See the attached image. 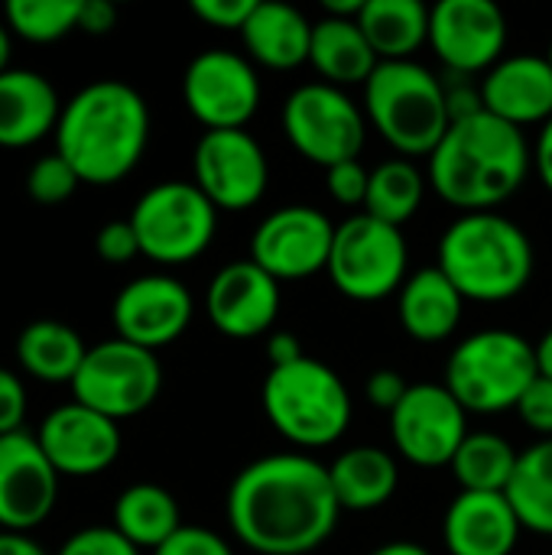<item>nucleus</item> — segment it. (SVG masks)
I'll return each mask as SVG.
<instances>
[{
  "instance_id": "1",
  "label": "nucleus",
  "mask_w": 552,
  "mask_h": 555,
  "mask_svg": "<svg viewBox=\"0 0 552 555\" xmlns=\"http://www.w3.org/2000/svg\"><path fill=\"white\" fill-rule=\"evenodd\" d=\"M228 527L257 555H309L338 527L342 507L329 465L306 452H277L244 465L228 488Z\"/></svg>"
},
{
  "instance_id": "2",
  "label": "nucleus",
  "mask_w": 552,
  "mask_h": 555,
  "mask_svg": "<svg viewBox=\"0 0 552 555\" xmlns=\"http://www.w3.org/2000/svg\"><path fill=\"white\" fill-rule=\"evenodd\" d=\"M534 146L524 130L488 111L452 120L439 146L426 156L429 189L462 215L495 211L530 176Z\"/></svg>"
},
{
  "instance_id": "3",
  "label": "nucleus",
  "mask_w": 552,
  "mask_h": 555,
  "mask_svg": "<svg viewBox=\"0 0 552 555\" xmlns=\"http://www.w3.org/2000/svg\"><path fill=\"white\" fill-rule=\"evenodd\" d=\"M150 143V107L124 81L104 78L85 85L55 127V153L81 182L114 185L137 169Z\"/></svg>"
},
{
  "instance_id": "4",
  "label": "nucleus",
  "mask_w": 552,
  "mask_h": 555,
  "mask_svg": "<svg viewBox=\"0 0 552 555\" xmlns=\"http://www.w3.org/2000/svg\"><path fill=\"white\" fill-rule=\"evenodd\" d=\"M439 270L465 296V302L517 299L537 270L530 234L498 211L459 215L439 237Z\"/></svg>"
},
{
  "instance_id": "5",
  "label": "nucleus",
  "mask_w": 552,
  "mask_h": 555,
  "mask_svg": "<svg viewBox=\"0 0 552 555\" xmlns=\"http://www.w3.org/2000/svg\"><path fill=\"white\" fill-rule=\"evenodd\" d=\"M364 114L403 159L429 156L452 124L446 81L416 59L374 68L364 85Z\"/></svg>"
},
{
  "instance_id": "6",
  "label": "nucleus",
  "mask_w": 552,
  "mask_h": 555,
  "mask_svg": "<svg viewBox=\"0 0 552 555\" xmlns=\"http://www.w3.org/2000/svg\"><path fill=\"white\" fill-rule=\"evenodd\" d=\"M270 426L296 449H329L351 426V393L345 380L316 358L270 367L260 387Z\"/></svg>"
},
{
  "instance_id": "7",
  "label": "nucleus",
  "mask_w": 552,
  "mask_h": 555,
  "mask_svg": "<svg viewBox=\"0 0 552 555\" xmlns=\"http://www.w3.org/2000/svg\"><path fill=\"white\" fill-rule=\"evenodd\" d=\"M537 377V348L524 335L485 328L452 348L442 384L468 413H504L517 410Z\"/></svg>"
},
{
  "instance_id": "8",
  "label": "nucleus",
  "mask_w": 552,
  "mask_h": 555,
  "mask_svg": "<svg viewBox=\"0 0 552 555\" xmlns=\"http://www.w3.org/2000/svg\"><path fill=\"white\" fill-rule=\"evenodd\" d=\"M140 254L163 267H182L198 260L218 231V208L205 198L195 182H159L146 189L130 218Z\"/></svg>"
},
{
  "instance_id": "9",
  "label": "nucleus",
  "mask_w": 552,
  "mask_h": 555,
  "mask_svg": "<svg viewBox=\"0 0 552 555\" xmlns=\"http://www.w3.org/2000/svg\"><path fill=\"white\" fill-rule=\"evenodd\" d=\"M407 263L410 247L403 231L361 211L335 224L325 273L345 299L381 302L403 289Z\"/></svg>"
},
{
  "instance_id": "10",
  "label": "nucleus",
  "mask_w": 552,
  "mask_h": 555,
  "mask_svg": "<svg viewBox=\"0 0 552 555\" xmlns=\"http://www.w3.org/2000/svg\"><path fill=\"white\" fill-rule=\"evenodd\" d=\"M280 120L293 150L322 169L358 159L368 137V114L345 94V88L325 81H309L290 91Z\"/></svg>"
},
{
  "instance_id": "11",
  "label": "nucleus",
  "mask_w": 552,
  "mask_h": 555,
  "mask_svg": "<svg viewBox=\"0 0 552 555\" xmlns=\"http://www.w3.org/2000/svg\"><path fill=\"white\" fill-rule=\"evenodd\" d=\"M72 390L78 403L120 423L153 406L163 390V367L153 351L111 338L88 348Z\"/></svg>"
},
{
  "instance_id": "12",
  "label": "nucleus",
  "mask_w": 552,
  "mask_h": 555,
  "mask_svg": "<svg viewBox=\"0 0 552 555\" xmlns=\"http://www.w3.org/2000/svg\"><path fill=\"white\" fill-rule=\"evenodd\" d=\"M182 101L205 130H244L260 107V78L247 55L198 52L182 75Z\"/></svg>"
},
{
  "instance_id": "13",
  "label": "nucleus",
  "mask_w": 552,
  "mask_h": 555,
  "mask_svg": "<svg viewBox=\"0 0 552 555\" xmlns=\"http://www.w3.org/2000/svg\"><path fill=\"white\" fill-rule=\"evenodd\" d=\"M468 433V410L446 384H410L407 397L390 413L394 449L416 468L452 465Z\"/></svg>"
},
{
  "instance_id": "14",
  "label": "nucleus",
  "mask_w": 552,
  "mask_h": 555,
  "mask_svg": "<svg viewBox=\"0 0 552 555\" xmlns=\"http://www.w3.org/2000/svg\"><path fill=\"white\" fill-rule=\"evenodd\" d=\"M192 172L218 211H247L270 185L267 153L247 130H205L192 153Z\"/></svg>"
},
{
  "instance_id": "15",
  "label": "nucleus",
  "mask_w": 552,
  "mask_h": 555,
  "mask_svg": "<svg viewBox=\"0 0 552 555\" xmlns=\"http://www.w3.org/2000/svg\"><path fill=\"white\" fill-rule=\"evenodd\" d=\"M429 46L449 75H488L508 46V16L491 0H439L429 7Z\"/></svg>"
},
{
  "instance_id": "16",
  "label": "nucleus",
  "mask_w": 552,
  "mask_h": 555,
  "mask_svg": "<svg viewBox=\"0 0 552 555\" xmlns=\"http://www.w3.org/2000/svg\"><path fill=\"white\" fill-rule=\"evenodd\" d=\"M335 224L312 205H283L270 211L251 234V260L277 283L325 273Z\"/></svg>"
},
{
  "instance_id": "17",
  "label": "nucleus",
  "mask_w": 552,
  "mask_h": 555,
  "mask_svg": "<svg viewBox=\"0 0 552 555\" xmlns=\"http://www.w3.org/2000/svg\"><path fill=\"white\" fill-rule=\"evenodd\" d=\"M192 315H195L192 293L176 276L166 273H146L130 280L114 299L117 338L146 348L153 354L172 345L176 338H182V332L192 325Z\"/></svg>"
},
{
  "instance_id": "18",
  "label": "nucleus",
  "mask_w": 552,
  "mask_h": 555,
  "mask_svg": "<svg viewBox=\"0 0 552 555\" xmlns=\"http://www.w3.org/2000/svg\"><path fill=\"white\" fill-rule=\"evenodd\" d=\"M59 494V472L29 433L0 436V530L29 533L39 527Z\"/></svg>"
},
{
  "instance_id": "19",
  "label": "nucleus",
  "mask_w": 552,
  "mask_h": 555,
  "mask_svg": "<svg viewBox=\"0 0 552 555\" xmlns=\"http://www.w3.org/2000/svg\"><path fill=\"white\" fill-rule=\"evenodd\" d=\"M39 446L59 478H91L107 472L120 455V429L114 420L72 400L55 406L39 429Z\"/></svg>"
},
{
  "instance_id": "20",
  "label": "nucleus",
  "mask_w": 552,
  "mask_h": 555,
  "mask_svg": "<svg viewBox=\"0 0 552 555\" xmlns=\"http://www.w3.org/2000/svg\"><path fill=\"white\" fill-rule=\"evenodd\" d=\"M280 283L251 257L221 267L205 293V312L211 325L238 341L267 335L280 315Z\"/></svg>"
},
{
  "instance_id": "21",
  "label": "nucleus",
  "mask_w": 552,
  "mask_h": 555,
  "mask_svg": "<svg viewBox=\"0 0 552 555\" xmlns=\"http://www.w3.org/2000/svg\"><path fill=\"white\" fill-rule=\"evenodd\" d=\"M478 88L482 107L517 130L534 124L543 127L552 117V65L547 55H504L488 75H482Z\"/></svg>"
},
{
  "instance_id": "22",
  "label": "nucleus",
  "mask_w": 552,
  "mask_h": 555,
  "mask_svg": "<svg viewBox=\"0 0 552 555\" xmlns=\"http://www.w3.org/2000/svg\"><path fill=\"white\" fill-rule=\"evenodd\" d=\"M524 527L508 494L462 491L446 507L442 540L449 555H511Z\"/></svg>"
},
{
  "instance_id": "23",
  "label": "nucleus",
  "mask_w": 552,
  "mask_h": 555,
  "mask_svg": "<svg viewBox=\"0 0 552 555\" xmlns=\"http://www.w3.org/2000/svg\"><path fill=\"white\" fill-rule=\"evenodd\" d=\"M62 104L52 81L29 68L0 72V146L39 143L59 127Z\"/></svg>"
},
{
  "instance_id": "24",
  "label": "nucleus",
  "mask_w": 552,
  "mask_h": 555,
  "mask_svg": "<svg viewBox=\"0 0 552 555\" xmlns=\"http://www.w3.org/2000/svg\"><path fill=\"white\" fill-rule=\"evenodd\" d=\"M465 312V296L439 267H426L407 276L397 293V315L403 332L420 345H442L455 335Z\"/></svg>"
},
{
  "instance_id": "25",
  "label": "nucleus",
  "mask_w": 552,
  "mask_h": 555,
  "mask_svg": "<svg viewBox=\"0 0 552 555\" xmlns=\"http://www.w3.org/2000/svg\"><path fill=\"white\" fill-rule=\"evenodd\" d=\"M244 49L251 62L273 68V72H290L309 62L312 49V23L306 20L303 10L277 0H264L254 7L251 20L241 29Z\"/></svg>"
},
{
  "instance_id": "26",
  "label": "nucleus",
  "mask_w": 552,
  "mask_h": 555,
  "mask_svg": "<svg viewBox=\"0 0 552 555\" xmlns=\"http://www.w3.org/2000/svg\"><path fill=\"white\" fill-rule=\"evenodd\" d=\"M309 65L322 75L325 85L348 88V85H368L381 59L371 49L368 36L361 33L358 20L322 16L312 23Z\"/></svg>"
},
{
  "instance_id": "27",
  "label": "nucleus",
  "mask_w": 552,
  "mask_h": 555,
  "mask_svg": "<svg viewBox=\"0 0 552 555\" xmlns=\"http://www.w3.org/2000/svg\"><path fill=\"white\" fill-rule=\"evenodd\" d=\"M329 481L342 511H377L400 488V465L387 449L355 446L329 465Z\"/></svg>"
},
{
  "instance_id": "28",
  "label": "nucleus",
  "mask_w": 552,
  "mask_h": 555,
  "mask_svg": "<svg viewBox=\"0 0 552 555\" xmlns=\"http://www.w3.org/2000/svg\"><path fill=\"white\" fill-rule=\"evenodd\" d=\"M358 26L381 62H410L429 42V7L420 0H368Z\"/></svg>"
},
{
  "instance_id": "29",
  "label": "nucleus",
  "mask_w": 552,
  "mask_h": 555,
  "mask_svg": "<svg viewBox=\"0 0 552 555\" xmlns=\"http://www.w3.org/2000/svg\"><path fill=\"white\" fill-rule=\"evenodd\" d=\"M114 530L137 550H159L182 530L176 498L159 485H130L114 504Z\"/></svg>"
},
{
  "instance_id": "30",
  "label": "nucleus",
  "mask_w": 552,
  "mask_h": 555,
  "mask_svg": "<svg viewBox=\"0 0 552 555\" xmlns=\"http://www.w3.org/2000/svg\"><path fill=\"white\" fill-rule=\"evenodd\" d=\"M88 348L81 335L62 322H33L16 338V361L26 374L46 380V384H72Z\"/></svg>"
},
{
  "instance_id": "31",
  "label": "nucleus",
  "mask_w": 552,
  "mask_h": 555,
  "mask_svg": "<svg viewBox=\"0 0 552 555\" xmlns=\"http://www.w3.org/2000/svg\"><path fill=\"white\" fill-rule=\"evenodd\" d=\"M521 452L498 433L475 429L465 436L452 459V475L462 485V491H478V494H508L511 478L517 472Z\"/></svg>"
},
{
  "instance_id": "32",
  "label": "nucleus",
  "mask_w": 552,
  "mask_h": 555,
  "mask_svg": "<svg viewBox=\"0 0 552 555\" xmlns=\"http://www.w3.org/2000/svg\"><path fill=\"white\" fill-rule=\"evenodd\" d=\"M426 172L403 156H394L381 166L371 169V185H368V202H364V215L387 221L394 228L407 224L426 195Z\"/></svg>"
},
{
  "instance_id": "33",
  "label": "nucleus",
  "mask_w": 552,
  "mask_h": 555,
  "mask_svg": "<svg viewBox=\"0 0 552 555\" xmlns=\"http://www.w3.org/2000/svg\"><path fill=\"white\" fill-rule=\"evenodd\" d=\"M508 501L524 530L552 537V439H540L521 452Z\"/></svg>"
},
{
  "instance_id": "34",
  "label": "nucleus",
  "mask_w": 552,
  "mask_h": 555,
  "mask_svg": "<svg viewBox=\"0 0 552 555\" xmlns=\"http://www.w3.org/2000/svg\"><path fill=\"white\" fill-rule=\"evenodd\" d=\"M81 0H10L3 7L7 29L29 42H55L78 29Z\"/></svg>"
},
{
  "instance_id": "35",
  "label": "nucleus",
  "mask_w": 552,
  "mask_h": 555,
  "mask_svg": "<svg viewBox=\"0 0 552 555\" xmlns=\"http://www.w3.org/2000/svg\"><path fill=\"white\" fill-rule=\"evenodd\" d=\"M78 182H81L78 172L59 153L36 159L33 169H29V176H26L29 198L39 202V205H59V202L72 198L75 189H78Z\"/></svg>"
},
{
  "instance_id": "36",
  "label": "nucleus",
  "mask_w": 552,
  "mask_h": 555,
  "mask_svg": "<svg viewBox=\"0 0 552 555\" xmlns=\"http://www.w3.org/2000/svg\"><path fill=\"white\" fill-rule=\"evenodd\" d=\"M368 185H371V172L361 166V159H348L338 163L332 169H325V189L332 195V202L345 205V208H358L368 202Z\"/></svg>"
},
{
  "instance_id": "37",
  "label": "nucleus",
  "mask_w": 552,
  "mask_h": 555,
  "mask_svg": "<svg viewBox=\"0 0 552 555\" xmlns=\"http://www.w3.org/2000/svg\"><path fill=\"white\" fill-rule=\"evenodd\" d=\"M55 555H140L114 527H88L62 543Z\"/></svg>"
},
{
  "instance_id": "38",
  "label": "nucleus",
  "mask_w": 552,
  "mask_h": 555,
  "mask_svg": "<svg viewBox=\"0 0 552 555\" xmlns=\"http://www.w3.org/2000/svg\"><path fill=\"white\" fill-rule=\"evenodd\" d=\"M94 250L104 263H130L140 254V241L130 221H107L98 237H94Z\"/></svg>"
},
{
  "instance_id": "39",
  "label": "nucleus",
  "mask_w": 552,
  "mask_h": 555,
  "mask_svg": "<svg viewBox=\"0 0 552 555\" xmlns=\"http://www.w3.org/2000/svg\"><path fill=\"white\" fill-rule=\"evenodd\" d=\"M517 416L524 420L527 429H534L537 436L552 439V380L550 377H537L530 384V390L524 393V400L517 403Z\"/></svg>"
},
{
  "instance_id": "40",
  "label": "nucleus",
  "mask_w": 552,
  "mask_h": 555,
  "mask_svg": "<svg viewBox=\"0 0 552 555\" xmlns=\"http://www.w3.org/2000/svg\"><path fill=\"white\" fill-rule=\"evenodd\" d=\"M153 555H234V550L228 546V540H221L205 527H182Z\"/></svg>"
},
{
  "instance_id": "41",
  "label": "nucleus",
  "mask_w": 552,
  "mask_h": 555,
  "mask_svg": "<svg viewBox=\"0 0 552 555\" xmlns=\"http://www.w3.org/2000/svg\"><path fill=\"white\" fill-rule=\"evenodd\" d=\"M257 0H192V13L218 29H244Z\"/></svg>"
},
{
  "instance_id": "42",
  "label": "nucleus",
  "mask_w": 552,
  "mask_h": 555,
  "mask_svg": "<svg viewBox=\"0 0 552 555\" xmlns=\"http://www.w3.org/2000/svg\"><path fill=\"white\" fill-rule=\"evenodd\" d=\"M23 416H26V390L13 371L0 367V436L20 433Z\"/></svg>"
},
{
  "instance_id": "43",
  "label": "nucleus",
  "mask_w": 552,
  "mask_h": 555,
  "mask_svg": "<svg viewBox=\"0 0 552 555\" xmlns=\"http://www.w3.org/2000/svg\"><path fill=\"white\" fill-rule=\"evenodd\" d=\"M407 390H410V384L403 380V374H397V371H390V367L374 371V374L368 377V384H364L368 400H371L377 410H384V413H394V410L400 406V400L407 397Z\"/></svg>"
},
{
  "instance_id": "44",
  "label": "nucleus",
  "mask_w": 552,
  "mask_h": 555,
  "mask_svg": "<svg viewBox=\"0 0 552 555\" xmlns=\"http://www.w3.org/2000/svg\"><path fill=\"white\" fill-rule=\"evenodd\" d=\"M117 26V7L111 0H81L78 29L88 36H104Z\"/></svg>"
},
{
  "instance_id": "45",
  "label": "nucleus",
  "mask_w": 552,
  "mask_h": 555,
  "mask_svg": "<svg viewBox=\"0 0 552 555\" xmlns=\"http://www.w3.org/2000/svg\"><path fill=\"white\" fill-rule=\"evenodd\" d=\"M534 172L540 176L543 189L552 195V117L537 130V140H534Z\"/></svg>"
},
{
  "instance_id": "46",
  "label": "nucleus",
  "mask_w": 552,
  "mask_h": 555,
  "mask_svg": "<svg viewBox=\"0 0 552 555\" xmlns=\"http://www.w3.org/2000/svg\"><path fill=\"white\" fill-rule=\"evenodd\" d=\"M267 358H270V367H283V364H293V361L306 358V351H303V345H299V338L293 332H277L267 341Z\"/></svg>"
},
{
  "instance_id": "47",
  "label": "nucleus",
  "mask_w": 552,
  "mask_h": 555,
  "mask_svg": "<svg viewBox=\"0 0 552 555\" xmlns=\"http://www.w3.org/2000/svg\"><path fill=\"white\" fill-rule=\"evenodd\" d=\"M0 555H46L39 543H33L26 533H7L0 530Z\"/></svg>"
},
{
  "instance_id": "48",
  "label": "nucleus",
  "mask_w": 552,
  "mask_h": 555,
  "mask_svg": "<svg viewBox=\"0 0 552 555\" xmlns=\"http://www.w3.org/2000/svg\"><path fill=\"white\" fill-rule=\"evenodd\" d=\"M368 0H325V16H338V20H358Z\"/></svg>"
},
{
  "instance_id": "49",
  "label": "nucleus",
  "mask_w": 552,
  "mask_h": 555,
  "mask_svg": "<svg viewBox=\"0 0 552 555\" xmlns=\"http://www.w3.org/2000/svg\"><path fill=\"white\" fill-rule=\"evenodd\" d=\"M368 555H433L426 546L420 543H410V540H394V543H384L377 550H371Z\"/></svg>"
},
{
  "instance_id": "50",
  "label": "nucleus",
  "mask_w": 552,
  "mask_h": 555,
  "mask_svg": "<svg viewBox=\"0 0 552 555\" xmlns=\"http://www.w3.org/2000/svg\"><path fill=\"white\" fill-rule=\"evenodd\" d=\"M534 348H537V367H540V374L552 380V328H547L540 335V341Z\"/></svg>"
},
{
  "instance_id": "51",
  "label": "nucleus",
  "mask_w": 552,
  "mask_h": 555,
  "mask_svg": "<svg viewBox=\"0 0 552 555\" xmlns=\"http://www.w3.org/2000/svg\"><path fill=\"white\" fill-rule=\"evenodd\" d=\"M7 62H10V29L7 23H0V72H7Z\"/></svg>"
},
{
  "instance_id": "52",
  "label": "nucleus",
  "mask_w": 552,
  "mask_h": 555,
  "mask_svg": "<svg viewBox=\"0 0 552 555\" xmlns=\"http://www.w3.org/2000/svg\"><path fill=\"white\" fill-rule=\"evenodd\" d=\"M547 59H550V65H552V42H550V52H547Z\"/></svg>"
}]
</instances>
